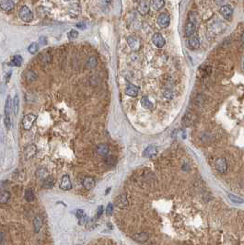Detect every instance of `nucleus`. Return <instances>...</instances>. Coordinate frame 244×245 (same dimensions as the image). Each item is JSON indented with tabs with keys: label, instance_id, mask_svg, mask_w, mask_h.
Returning <instances> with one entry per match:
<instances>
[{
	"label": "nucleus",
	"instance_id": "obj_17",
	"mask_svg": "<svg viewBox=\"0 0 244 245\" xmlns=\"http://www.w3.org/2000/svg\"><path fill=\"white\" fill-rule=\"evenodd\" d=\"M189 46L191 49H197L200 46V40L197 36L191 37L189 40Z\"/></svg>",
	"mask_w": 244,
	"mask_h": 245
},
{
	"label": "nucleus",
	"instance_id": "obj_19",
	"mask_svg": "<svg viewBox=\"0 0 244 245\" xmlns=\"http://www.w3.org/2000/svg\"><path fill=\"white\" fill-rule=\"evenodd\" d=\"M42 227V219L41 216H36L33 219V228L35 232H39L41 228Z\"/></svg>",
	"mask_w": 244,
	"mask_h": 245
},
{
	"label": "nucleus",
	"instance_id": "obj_23",
	"mask_svg": "<svg viewBox=\"0 0 244 245\" xmlns=\"http://www.w3.org/2000/svg\"><path fill=\"white\" fill-rule=\"evenodd\" d=\"M141 105H142L144 108L147 109V110H151V109H153V103H152L151 101H150V100H149L147 96L142 97V99H141Z\"/></svg>",
	"mask_w": 244,
	"mask_h": 245
},
{
	"label": "nucleus",
	"instance_id": "obj_34",
	"mask_svg": "<svg viewBox=\"0 0 244 245\" xmlns=\"http://www.w3.org/2000/svg\"><path fill=\"white\" fill-rule=\"evenodd\" d=\"M229 198L230 199L231 202L235 203V204H242L243 203V199L240 198L239 196H236L234 194H229Z\"/></svg>",
	"mask_w": 244,
	"mask_h": 245
},
{
	"label": "nucleus",
	"instance_id": "obj_42",
	"mask_svg": "<svg viewBox=\"0 0 244 245\" xmlns=\"http://www.w3.org/2000/svg\"><path fill=\"white\" fill-rule=\"evenodd\" d=\"M102 212H103V207H102V206H100L99 209H98V211H97V216H100L101 214H102Z\"/></svg>",
	"mask_w": 244,
	"mask_h": 245
},
{
	"label": "nucleus",
	"instance_id": "obj_20",
	"mask_svg": "<svg viewBox=\"0 0 244 245\" xmlns=\"http://www.w3.org/2000/svg\"><path fill=\"white\" fill-rule=\"evenodd\" d=\"M24 197L27 202H32L35 199V194H34V192L32 188H29V189H27L25 191Z\"/></svg>",
	"mask_w": 244,
	"mask_h": 245
},
{
	"label": "nucleus",
	"instance_id": "obj_40",
	"mask_svg": "<svg viewBox=\"0 0 244 245\" xmlns=\"http://www.w3.org/2000/svg\"><path fill=\"white\" fill-rule=\"evenodd\" d=\"M76 216H78V219H80L82 216H84V211H83V210H81V209L77 210V211H76Z\"/></svg>",
	"mask_w": 244,
	"mask_h": 245
},
{
	"label": "nucleus",
	"instance_id": "obj_3",
	"mask_svg": "<svg viewBox=\"0 0 244 245\" xmlns=\"http://www.w3.org/2000/svg\"><path fill=\"white\" fill-rule=\"evenodd\" d=\"M215 169H218V172L220 173H225L228 169V163L225 158H219L215 161Z\"/></svg>",
	"mask_w": 244,
	"mask_h": 245
},
{
	"label": "nucleus",
	"instance_id": "obj_36",
	"mask_svg": "<svg viewBox=\"0 0 244 245\" xmlns=\"http://www.w3.org/2000/svg\"><path fill=\"white\" fill-rule=\"evenodd\" d=\"M87 65H88V67H89V68L95 67L96 65H97V60H96V58H94V57H90V58L89 59Z\"/></svg>",
	"mask_w": 244,
	"mask_h": 245
},
{
	"label": "nucleus",
	"instance_id": "obj_2",
	"mask_svg": "<svg viewBox=\"0 0 244 245\" xmlns=\"http://www.w3.org/2000/svg\"><path fill=\"white\" fill-rule=\"evenodd\" d=\"M36 119H37V116L33 114H29L25 115L22 119V127L25 130H30L32 127Z\"/></svg>",
	"mask_w": 244,
	"mask_h": 245
},
{
	"label": "nucleus",
	"instance_id": "obj_28",
	"mask_svg": "<svg viewBox=\"0 0 244 245\" xmlns=\"http://www.w3.org/2000/svg\"><path fill=\"white\" fill-rule=\"evenodd\" d=\"M40 58H41V61L42 62V64H44V65H48L52 61V56L48 53L42 54L41 56H40Z\"/></svg>",
	"mask_w": 244,
	"mask_h": 245
},
{
	"label": "nucleus",
	"instance_id": "obj_31",
	"mask_svg": "<svg viewBox=\"0 0 244 245\" xmlns=\"http://www.w3.org/2000/svg\"><path fill=\"white\" fill-rule=\"evenodd\" d=\"M39 50V45L37 43H32L29 47H28V51L32 54H35Z\"/></svg>",
	"mask_w": 244,
	"mask_h": 245
},
{
	"label": "nucleus",
	"instance_id": "obj_32",
	"mask_svg": "<svg viewBox=\"0 0 244 245\" xmlns=\"http://www.w3.org/2000/svg\"><path fill=\"white\" fill-rule=\"evenodd\" d=\"M22 61H23V59L21 55H15L11 61V64L13 65H16V67H21L22 64Z\"/></svg>",
	"mask_w": 244,
	"mask_h": 245
},
{
	"label": "nucleus",
	"instance_id": "obj_26",
	"mask_svg": "<svg viewBox=\"0 0 244 245\" xmlns=\"http://www.w3.org/2000/svg\"><path fill=\"white\" fill-rule=\"evenodd\" d=\"M134 239L139 242H144L146 241H147L148 239V235L146 233V232H140V233H136L135 236H134Z\"/></svg>",
	"mask_w": 244,
	"mask_h": 245
},
{
	"label": "nucleus",
	"instance_id": "obj_4",
	"mask_svg": "<svg viewBox=\"0 0 244 245\" xmlns=\"http://www.w3.org/2000/svg\"><path fill=\"white\" fill-rule=\"evenodd\" d=\"M150 8V3L147 0H139L137 4V11L141 15H146L148 13Z\"/></svg>",
	"mask_w": 244,
	"mask_h": 245
},
{
	"label": "nucleus",
	"instance_id": "obj_14",
	"mask_svg": "<svg viewBox=\"0 0 244 245\" xmlns=\"http://www.w3.org/2000/svg\"><path fill=\"white\" fill-rule=\"evenodd\" d=\"M138 92H139L138 88L132 84H129L125 89V93L130 97H136L138 95Z\"/></svg>",
	"mask_w": 244,
	"mask_h": 245
},
{
	"label": "nucleus",
	"instance_id": "obj_30",
	"mask_svg": "<svg viewBox=\"0 0 244 245\" xmlns=\"http://www.w3.org/2000/svg\"><path fill=\"white\" fill-rule=\"evenodd\" d=\"M18 108H20V99H18V96L16 95L13 100V112L14 114L17 115L18 112Z\"/></svg>",
	"mask_w": 244,
	"mask_h": 245
},
{
	"label": "nucleus",
	"instance_id": "obj_29",
	"mask_svg": "<svg viewBox=\"0 0 244 245\" xmlns=\"http://www.w3.org/2000/svg\"><path fill=\"white\" fill-rule=\"evenodd\" d=\"M25 78H26L27 81H29V82L34 81L37 78V74L34 71H28L25 74Z\"/></svg>",
	"mask_w": 244,
	"mask_h": 245
},
{
	"label": "nucleus",
	"instance_id": "obj_8",
	"mask_svg": "<svg viewBox=\"0 0 244 245\" xmlns=\"http://www.w3.org/2000/svg\"><path fill=\"white\" fill-rule=\"evenodd\" d=\"M114 204H115V205L118 207V208H125V207L128 205L127 196L125 194H121V195L117 196L116 198H115Z\"/></svg>",
	"mask_w": 244,
	"mask_h": 245
},
{
	"label": "nucleus",
	"instance_id": "obj_1",
	"mask_svg": "<svg viewBox=\"0 0 244 245\" xmlns=\"http://www.w3.org/2000/svg\"><path fill=\"white\" fill-rule=\"evenodd\" d=\"M18 17L24 22H31L33 20V13L29 7L22 6L18 10Z\"/></svg>",
	"mask_w": 244,
	"mask_h": 245
},
{
	"label": "nucleus",
	"instance_id": "obj_12",
	"mask_svg": "<svg viewBox=\"0 0 244 245\" xmlns=\"http://www.w3.org/2000/svg\"><path fill=\"white\" fill-rule=\"evenodd\" d=\"M14 7L15 4L13 0H0V7L5 11H11Z\"/></svg>",
	"mask_w": 244,
	"mask_h": 245
},
{
	"label": "nucleus",
	"instance_id": "obj_10",
	"mask_svg": "<svg viewBox=\"0 0 244 245\" xmlns=\"http://www.w3.org/2000/svg\"><path fill=\"white\" fill-rule=\"evenodd\" d=\"M82 185L83 187L87 190H91L92 188H94L96 185V182L93 178L91 177H85L82 181Z\"/></svg>",
	"mask_w": 244,
	"mask_h": 245
},
{
	"label": "nucleus",
	"instance_id": "obj_44",
	"mask_svg": "<svg viewBox=\"0 0 244 245\" xmlns=\"http://www.w3.org/2000/svg\"><path fill=\"white\" fill-rule=\"evenodd\" d=\"M64 2H68V1H72V0H64Z\"/></svg>",
	"mask_w": 244,
	"mask_h": 245
},
{
	"label": "nucleus",
	"instance_id": "obj_38",
	"mask_svg": "<svg viewBox=\"0 0 244 245\" xmlns=\"http://www.w3.org/2000/svg\"><path fill=\"white\" fill-rule=\"evenodd\" d=\"M4 122H5L6 127H7V129H10V127H11V121H10V118H9V117H5Z\"/></svg>",
	"mask_w": 244,
	"mask_h": 245
},
{
	"label": "nucleus",
	"instance_id": "obj_35",
	"mask_svg": "<svg viewBox=\"0 0 244 245\" xmlns=\"http://www.w3.org/2000/svg\"><path fill=\"white\" fill-rule=\"evenodd\" d=\"M67 36H68V39H69V40H75V39L78 38V32L76 30H72V31H70V32H68Z\"/></svg>",
	"mask_w": 244,
	"mask_h": 245
},
{
	"label": "nucleus",
	"instance_id": "obj_22",
	"mask_svg": "<svg viewBox=\"0 0 244 245\" xmlns=\"http://www.w3.org/2000/svg\"><path fill=\"white\" fill-rule=\"evenodd\" d=\"M97 152H98V154L102 155V156H105L106 154H108V152H109V147H108V145H106V144H100L97 147Z\"/></svg>",
	"mask_w": 244,
	"mask_h": 245
},
{
	"label": "nucleus",
	"instance_id": "obj_9",
	"mask_svg": "<svg viewBox=\"0 0 244 245\" xmlns=\"http://www.w3.org/2000/svg\"><path fill=\"white\" fill-rule=\"evenodd\" d=\"M60 188L64 191H68L72 188V183L70 181V178L68 175H64L62 177L61 183H60Z\"/></svg>",
	"mask_w": 244,
	"mask_h": 245
},
{
	"label": "nucleus",
	"instance_id": "obj_24",
	"mask_svg": "<svg viewBox=\"0 0 244 245\" xmlns=\"http://www.w3.org/2000/svg\"><path fill=\"white\" fill-rule=\"evenodd\" d=\"M164 5H165L164 0H152L151 1V6L155 10H160L164 7Z\"/></svg>",
	"mask_w": 244,
	"mask_h": 245
},
{
	"label": "nucleus",
	"instance_id": "obj_43",
	"mask_svg": "<svg viewBox=\"0 0 244 245\" xmlns=\"http://www.w3.org/2000/svg\"><path fill=\"white\" fill-rule=\"evenodd\" d=\"M4 239V233L3 232H0V242H1V241Z\"/></svg>",
	"mask_w": 244,
	"mask_h": 245
},
{
	"label": "nucleus",
	"instance_id": "obj_18",
	"mask_svg": "<svg viewBox=\"0 0 244 245\" xmlns=\"http://www.w3.org/2000/svg\"><path fill=\"white\" fill-rule=\"evenodd\" d=\"M12 109V102H11V98L10 96H8L6 100V104H5V114L6 117H9L10 115V111Z\"/></svg>",
	"mask_w": 244,
	"mask_h": 245
},
{
	"label": "nucleus",
	"instance_id": "obj_15",
	"mask_svg": "<svg viewBox=\"0 0 244 245\" xmlns=\"http://www.w3.org/2000/svg\"><path fill=\"white\" fill-rule=\"evenodd\" d=\"M127 43L130 46V48L133 49V50H137L139 48V45H140L139 41L134 36H129L127 38Z\"/></svg>",
	"mask_w": 244,
	"mask_h": 245
},
{
	"label": "nucleus",
	"instance_id": "obj_21",
	"mask_svg": "<svg viewBox=\"0 0 244 245\" xmlns=\"http://www.w3.org/2000/svg\"><path fill=\"white\" fill-rule=\"evenodd\" d=\"M10 199V194L7 191L0 192V204H7Z\"/></svg>",
	"mask_w": 244,
	"mask_h": 245
},
{
	"label": "nucleus",
	"instance_id": "obj_13",
	"mask_svg": "<svg viewBox=\"0 0 244 245\" xmlns=\"http://www.w3.org/2000/svg\"><path fill=\"white\" fill-rule=\"evenodd\" d=\"M158 153V149L155 146L151 145V146H148L143 152V155L144 157L146 158H152V157H155Z\"/></svg>",
	"mask_w": 244,
	"mask_h": 245
},
{
	"label": "nucleus",
	"instance_id": "obj_7",
	"mask_svg": "<svg viewBox=\"0 0 244 245\" xmlns=\"http://www.w3.org/2000/svg\"><path fill=\"white\" fill-rule=\"evenodd\" d=\"M220 14L222 15V17L224 18H226L228 21H230L232 18V14H233V9L229 5H226V6H223L220 7V10H219Z\"/></svg>",
	"mask_w": 244,
	"mask_h": 245
},
{
	"label": "nucleus",
	"instance_id": "obj_25",
	"mask_svg": "<svg viewBox=\"0 0 244 245\" xmlns=\"http://www.w3.org/2000/svg\"><path fill=\"white\" fill-rule=\"evenodd\" d=\"M54 183H55V181L53 177H50V176H47L43 181V187L45 188H53L54 186Z\"/></svg>",
	"mask_w": 244,
	"mask_h": 245
},
{
	"label": "nucleus",
	"instance_id": "obj_39",
	"mask_svg": "<svg viewBox=\"0 0 244 245\" xmlns=\"http://www.w3.org/2000/svg\"><path fill=\"white\" fill-rule=\"evenodd\" d=\"M87 221H88V218H87V216H82L81 218L79 219V224L80 225H83V224H86L87 223Z\"/></svg>",
	"mask_w": 244,
	"mask_h": 245
},
{
	"label": "nucleus",
	"instance_id": "obj_37",
	"mask_svg": "<svg viewBox=\"0 0 244 245\" xmlns=\"http://www.w3.org/2000/svg\"><path fill=\"white\" fill-rule=\"evenodd\" d=\"M112 211H114V205L112 204H109L108 206H107V208H106V215L108 216H111Z\"/></svg>",
	"mask_w": 244,
	"mask_h": 245
},
{
	"label": "nucleus",
	"instance_id": "obj_45",
	"mask_svg": "<svg viewBox=\"0 0 244 245\" xmlns=\"http://www.w3.org/2000/svg\"><path fill=\"white\" fill-rule=\"evenodd\" d=\"M78 245H80V244H78Z\"/></svg>",
	"mask_w": 244,
	"mask_h": 245
},
{
	"label": "nucleus",
	"instance_id": "obj_6",
	"mask_svg": "<svg viewBox=\"0 0 244 245\" xmlns=\"http://www.w3.org/2000/svg\"><path fill=\"white\" fill-rule=\"evenodd\" d=\"M152 43L158 48H162L166 43V41L161 33H155L152 37Z\"/></svg>",
	"mask_w": 244,
	"mask_h": 245
},
{
	"label": "nucleus",
	"instance_id": "obj_41",
	"mask_svg": "<svg viewBox=\"0 0 244 245\" xmlns=\"http://www.w3.org/2000/svg\"><path fill=\"white\" fill-rule=\"evenodd\" d=\"M164 96H165L166 98H168V99H171L173 95H172V93H171V91H167V92L164 93Z\"/></svg>",
	"mask_w": 244,
	"mask_h": 245
},
{
	"label": "nucleus",
	"instance_id": "obj_33",
	"mask_svg": "<svg viewBox=\"0 0 244 245\" xmlns=\"http://www.w3.org/2000/svg\"><path fill=\"white\" fill-rule=\"evenodd\" d=\"M193 122V116L191 115V114H187V115H185L184 118H183V121H182L183 125H186V126L192 125Z\"/></svg>",
	"mask_w": 244,
	"mask_h": 245
},
{
	"label": "nucleus",
	"instance_id": "obj_16",
	"mask_svg": "<svg viewBox=\"0 0 244 245\" xmlns=\"http://www.w3.org/2000/svg\"><path fill=\"white\" fill-rule=\"evenodd\" d=\"M37 152V147L35 145H30L25 148V156L27 158H31L35 156Z\"/></svg>",
	"mask_w": 244,
	"mask_h": 245
},
{
	"label": "nucleus",
	"instance_id": "obj_11",
	"mask_svg": "<svg viewBox=\"0 0 244 245\" xmlns=\"http://www.w3.org/2000/svg\"><path fill=\"white\" fill-rule=\"evenodd\" d=\"M196 31V25L193 22H188L185 26V30H184V33L187 38H191V37L195 33Z\"/></svg>",
	"mask_w": 244,
	"mask_h": 245
},
{
	"label": "nucleus",
	"instance_id": "obj_5",
	"mask_svg": "<svg viewBox=\"0 0 244 245\" xmlns=\"http://www.w3.org/2000/svg\"><path fill=\"white\" fill-rule=\"evenodd\" d=\"M157 22L160 28H163V29L164 28H167L169 25H170V22H171L170 16H169L167 13H161L158 16Z\"/></svg>",
	"mask_w": 244,
	"mask_h": 245
},
{
	"label": "nucleus",
	"instance_id": "obj_27",
	"mask_svg": "<svg viewBox=\"0 0 244 245\" xmlns=\"http://www.w3.org/2000/svg\"><path fill=\"white\" fill-rule=\"evenodd\" d=\"M36 176H37V178H39V179H45L46 177L48 176L47 169H44V168L38 169L36 171Z\"/></svg>",
	"mask_w": 244,
	"mask_h": 245
}]
</instances>
